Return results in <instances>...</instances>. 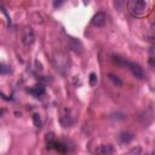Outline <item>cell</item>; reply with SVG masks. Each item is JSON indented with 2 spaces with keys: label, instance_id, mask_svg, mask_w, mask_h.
Instances as JSON below:
<instances>
[{
  "label": "cell",
  "instance_id": "cell-9",
  "mask_svg": "<svg viewBox=\"0 0 155 155\" xmlns=\"http://www.w3.org/2000/svg\"><path fill=\"white\" fill-rule=\"evenodd\" d=\"M29 92L32 95H34L36 98H39V97H42V96L45 95V89L42 87L41 85H36V86H34L33 89H30Z\"/></svg>",
  "mask_w": 155,
  "mask_h": 155
},
{
  "label": "cell",
  "instance_id": "cell-1",
  "mask_svg": "<svg viewBox=\"0 0 155 155\" xmlns=\"http://www.w3.org/2000/svg\"><path fill=\"white\" fill-rule=\"evenodd\" d=\"M111 59H113V62L114 63H116L117 66H121V67H126L127 69L132 73V75L136 78V79H139V80H142V79H144V72H143V69L141 68V66L139 64H137V63H135V62H130V61H127V59H125V58H121V57H119V56H111Z\"/></svg>",
  "mask_w": 155,
  "mask_h": 155
},
{
  "label": "cell",
  "instance_id": "cell-4",
  "mask_svg": "<svg viewBox=\"0 0 155 155\" xmlns=\"http://www.w3.org/2000/svg\"><path fill=\"white\" fill-rule=\"evenodd\" d=\"M34 41H35V35L32 27H24L22 32V42L26 46H30L34 44Z\"/></svg>",
  "mask_w": 155,
  "mask_h": 155
},
{
  "label": "cell",
  "instance_id": "cell-14",
  "mask_svg": "<svg viewBox=\"0 0 155 155\" xmlns=\"http://www.w3.org/2000/svg\"><path fill=\"white\" fill-rule=\"evenodd\" d=\"M10 72H11L10 70V67H8V66L4 64V63H0V74H8Z\"/></svg>",
  "mask_w": 155,
  "mask_h": 155
},
{
  "label": "cell",
  "instance_id": "cell-8",
  "mask_svg": "<svg viewBox=\"0 0 155 155\" xmlns=\"http://www.w3.org/2000/svg\"><path fill=\"white\" fill-rule=\"evenodd\" d=\"M133 138H135V135L132 132H128V131H122V132H120V136H119L120 142L121 143H125V144L133 141Z\"/></svg>",
  "mask_w": 155,
  "mask_h": 155
},
{
  "label": "cell",
  "instance_id": "cell-11",
  "mask_svg": "<svg viewBox=\"0 0 155 155\" xmlns=\"http://www.w3.org/2000/svg\"><path fill=\"white\" fill-rule=\"evenodd\" d=\"M108 78L110 79V81L113 83L116 87H122V81L120 80V78H117L116 75H114V74H108Z\"/></svg>",
  "mask_w": 155,
  "mask_h": 155
},
{
  "label": "cell",
  "instance_id": "cell-15",
  "mask_svg": "<svg viewBox=\"0 0 155 155\" xmlns=\"http://www.w3.org/2000/svg\"><path fill=\"white\" fill-rule=\"evenodd\" d=\"M111 117H113V119H117V120H122V119H125V114H113L111 115Z\"/></svg>",
  "mask_w": 155,
  "mask_h": 155
},
{
  "label": "cell",
  "instance_id": "cell-13",
  "mask_svg": "<svg viewBox=\"0 0 155 155\" xmlns=\"http://www.w3.org/2000/svg\"><path fill=\"white\" fill-rule=\"evenodd\" d=\"M33 122H34V126L35 127H40L41 126V120H40V116L39 114H33Z\"/></svg>",
  "mask_w": 155,
  "mask_h": 155
},
{
  "label": "cell",
  "instance_id": "cell-18",
  "mask_svg": "<svg viewBox=\"0 0 155 155\" xmlns=\"http://www.w3.org/2000/svg\"><path fill=\"white\" fill-rule=\"evenodd\" d=\"M149 64L150 67H155V56H149Z\"/></svg>",
  "mask_w": 155,
  "mask_h": 155
},
{
  "label": "cell",
  "instance_id": "cell-7",
  "mask_svg": "<svg viewBox=\"0 0 155 155\" xmlns=\"http://www.w3.org/2000/svg\"><path fill=\"white\" fill-rule=\"evenodd\" d=\"M96 154H101V155H109L114 153V148L110 144H104V145H100L95 150Z\"/></svg>",
  "mask_w": 155,
  "mask_h": 155
},
{
  "label": "cell",
  "instance_id": "cell-6",
  "mask_svg": "<svg viewBox=\"0 0 155 155\" xmlns=\"http://www.w3.org/2000/svg\"><path fill=\"white\" fill-rule=\"evenodd\" d=\"M67 42H68V45H69V47L75 52H81L83 51V44H81L80 40H78L75 38H72V36H68Z\"/></svg>",
  "mask_w": 155,
  "mask_h": 155
},
{
  "label": "cell",
  "instance_id": "cell-12",
  "mask_svg": "<svg viewBox=\"0 0 155 155\" xmlns=\"http://www.w3.org/2000/svg\"><path fill=\"white\" fill-rule=\"evenodd\" d=\"M89 80H90V85L94 87V86H96L97 85V83H98V79H97V75L95 73H91L90 74V78H89Z\"/></svg>",
  "mask_w": 155,
  "mask_h": 155
},
{
  "label": "cell",
  "instance_id": "cell-10",
  "mask_svg": "<svg viewBox=\"0 0 155 155\" xmlns=\"http://www.w3.org/2000/svg\"><path fill=\"white\" fill-rule=\"evenodd\" d=\"M61 124L63 127H70L73 124V119L70 115H63L61 117Z\"/></svg>",
  "mask_w": 155,
  "mask_h": 155
},
{
  "label": "cell",
  "instance_id": "cell-3",
  "mask_svg": "<svg viewBox=\"0 0 155 155\" xmlns=\"http://www.w3.org/2000/svg\"><path fill=\"white\" fill-rule=\"evenodd\" d=\"M53 62H55V66L57 68V70H61L62 73L64 72V69H67V66H68V58L64 53H57L56 52L53 56Z\"/></svg>",
  "mask_w": 155,
  "mask_h": 155
},
{
  "label": "cell",
  "instance_id": "cell-16",
  "mask_svg": "<svg viewBox=\"0 0 155 155\" xmlns=\"http://www.w3.org/2000/svg\"><path fill=\"white\" fill-rule=\"evenodd\" d=\"M141 153H142L141 148H133V149H131L128 152V154H141Z\"/></svg>",
  "mask_w": 155,
  "mask_h": 155
},
{
  "label": "cell",
  "instance_id": "cell-5",
  "mask_svg": "<svg viewBox=\"0 0 155 155\" xmlns=\"http://www.w3.org/2000/svg\"><path fill=\"white\" fill-rule=\"evenodd\" d=\"M105 22H107V16H105L104 12H97V14L92 17L91 20V24L95 27H104Z\"/></svg>",
  "mask_w": 155,
  "mask_h": 155
},
{
  "label": "cell",
  "instance_id": "cell-17",
  "mask_svg": "<svg viewBox=\"0 0 155 155\" xmlns=\"http://www.w3.org/2000/svg\"><path fill=\"white\" fill-rule=\"evenodd\" d=\"M64 3V0H55L53 1V6L55 8H59V6Z\"/></svg>",
  "mask_w": 155,
  "mask_h": 155
},
{
  "label": "cell",
  "instance_id": "cell-19",
  "mask_svg": "<svg viewBox=\"0 0 155 155\" xmlns=\"http://www.w3.org/2000/svg\"><path fill=\"white\" fill-rule=\"evenodd\" d=\"M89 3V0H84V4H87Z\"/></svg>",
  "mask_w": 155,
  "mask_h": 155
},
{
  "label": "cell",
  "instance_id": "cell-2",
  "mask_svg": "<svg viewBox=\"0 0 155 155\" xmlns=\"http://www.w3.org/2000/svg\"><path fill=\"white\" fill-rule=\"evenodd\" d=\"M127 9L130 11V14L135 17L144 16L147 14V9H148L147 0H128Z\"/></svg>",
  "mask_w": 155,
  "mask_h": 155
}]
</instances>
